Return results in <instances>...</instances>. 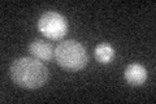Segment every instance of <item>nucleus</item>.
<instances>
[{
	"mask_svg": "<svg viewBox=\"0 0 156 104\" xmlns=\"http://www.w3.org/2000/svg\"><path fill=\"white\" fill-rule=\"evenodd\" d=\"M11 78L23 88H39L48 81V69L35 57H20L11 65Z\"/></svg>",
	"mask_w": 156,
	"mask_h": 104,
	"instance_id": "f257e3e1",
	"label": "nucleus"
},
{
	"mask_svg": "<svg viewBox=\"0 0 156 104\" xmlns=\"http://www.w3.org/2000/svg\"><path fill=\"white\" fill-rule=\"evenodd\" d=\"M55 59L61 68L70 72L82 70L89 63L86 48L74 39L58 43L55 48Z\"/></svg>",
	"mask_w": 156,
	"mask_h": 104,
	"instance_id": "f03ea898",
	"label": "nucleus"
},
{
	"mask_svg": "<svg viewBox=\"0 0 156 104\" xmlns=\"http://www.w3.org/2000/svg\"><path fill=\"white\" fill-rule=\"evenodd\" d=\"M38 30L48 39H61L68 31V21L57 12H46L38 20Z\"/></svg>",
	"mask_w": 156,
	"mask_h": 104,
	"instance_id": "7ed1b4c3",
	"label": "nucleus"
},
{
	"mask_svg": "<svg viewBox=\"0 0 156 104\" xmlns=\"http://www.w3.org/2000/svg\"><path fill=\"white\" fill-rule=\"evenodd\" d=\"M29 52L31 53V56L41 61H51L53 57V48L51 43H48L43 39H35L30 43L29 46Z\"/></svg>",
	"mask_w": 156,
	"mask_h": 104,
	"instance_id": "20e7f679",
	"label": "nucleus"
},
{
	"mask_svg": "<svg viewBox=\"0 0 156 104\" xmlns=\"http://www.w3.org/2000/svg\"><path fill=\"white\" fill-rule=\"evenodd\" d=\"M125 80L133 86H140L147 80V70L140 64H136V63L130 64L125 69Z\"/></svg>",
	"mask_w": 156,
	"mask_h": 104,
	"instance_id": "39448f33",
	"label": "nucleus"
},
{
	"mask_svg": "<svg viewBox=\"0 0 156 104\" xmlns=\"http://www.w3.org/2000/svg\"><path fill=\"white\" fill-rule=\"evenodd\" d=\"M95 59L101 64H109L115 59V49L109 43H100L95 48Z\"/></svg>",
	"mask_w": 156,
	"mask_h": 104,
	"instance_id": "423d86ee",
	"label": "nucleus"
}]
</instances>
